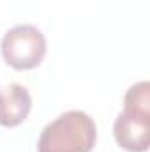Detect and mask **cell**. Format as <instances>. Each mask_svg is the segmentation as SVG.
<instances>
[{
  "instance_id": "obj_3",
  "label": "cell",
  "mask_w": 150,
  "mask_h": 152,
  "mask_svg": "<svg viewBox=\"0 0 150 152\" xmlns=\"http://www.w3.org/2000/svg\"><path fill=\"white\" fill-rule=\"evenodd\" d=\"M113 134L127 152H147L150 145V112L124 110L115 118Z\"/></svg>"
},
{
  "instance_id": "obj_1",
  "label": "cell",
  "mask_w": 150,
  "mask_h": 152,
  "mask_svg": "<svg viewBox=\"0 0 150 152\" xmlns=\"http://www.w3.org/2000/svg\"><path fill=\"white\" fill-rule=\"evenodd\" d=\"M97 140V126L85 112L69 110L50 122L37 142V152H90Z\"/></svg>"
},
{
  "instance_id": "obj_2",
  "label": "cell",
  "mask_w": 150,
  "mask_h": 152,
  "mask_svg": "<svg viewBox=\"0 0 150 152\" xmlns=\"http://www.w3.org/2000/svg\"><path fill=\"white\" fill-rule=\"evenodd\" d=\"M0 51L12 69H34L46 55V37L34 25H16L4 34Z\"/></svg>"
},
{
  "instance_id": "obj_4",
  "label": "cell",
  "mask_w": 150,
  "mask_h": 152,
  "mask_svg": "<svg viewBox=\"0 0 150 152\" xmlns=\"http://www.w3.org/2000/svg\"><path fill=\"white\" fill-rule=\"evenodd\" d=\"M32 110V97L30 92L20 85L11 83L0 87V126L4 127H16L27 120Z\"/></svg>"
},
{
  "instance_id": "obj_5",
  "label": "cell",
  "mask_w": 150,
  "mask_h": 152,
  "mask_svg": "<svg viewBox=\"0 0 150 152\" xmlns=\"http://www.w3.org/2000/svg\"><path fill=\"white\" fill-rule=\"evenodd\" d=\"M124 110L150 112V85L149 81H138L129 87L124 96Z\"/></svg>"
}]
</instances>
